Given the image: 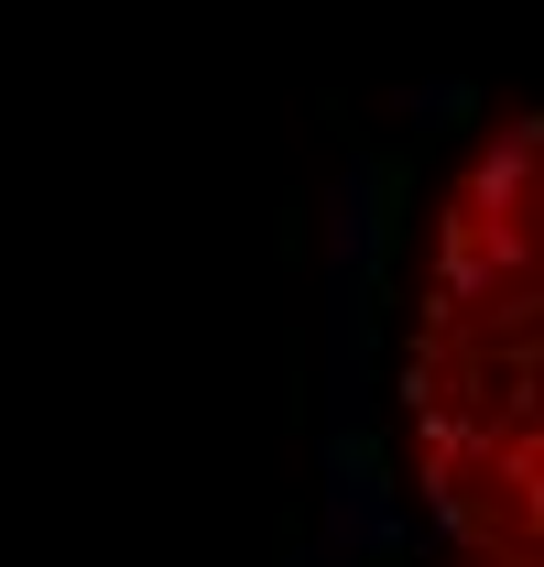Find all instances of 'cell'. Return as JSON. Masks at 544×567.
<instances>
[{"label":"cell","instance_id":"1","mask_svg":"<svg viewBox=\"0 0 544 567\" xmlns=\"http://www.w3.org/2000/svg\"><path fill=\"white\" fill-rule=\"evenodd\" d=\"M393 567H534V121L447 164L393 350Z\"/></svg>","mask_w":544,"mask_h":567}]
</instances>
